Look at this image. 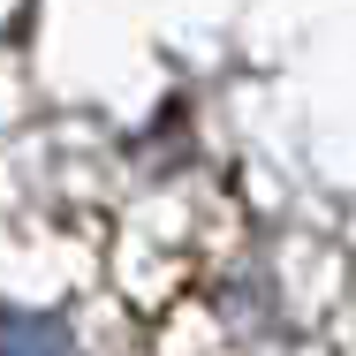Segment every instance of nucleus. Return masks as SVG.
I'll return each mask as SVG.
<instances>
[{
  "label": "nucleus",
  "mask_w": 356,
  "mask_h": 356,
  "mask_svg": "<svg viewBox=\"0 0 356 356\" xmlns=\"http://www.w3.org/2000/svg\"><path fill=\"white\" fill-rule=\"evenodd\" d=\"M0 341H8V349L15 356H69V334H61V326H54V318H38V326H31V318H15V311H8V318H0Z\"/></svg>",
  "instance_id": "nucleus-1"
}]
</instances>
